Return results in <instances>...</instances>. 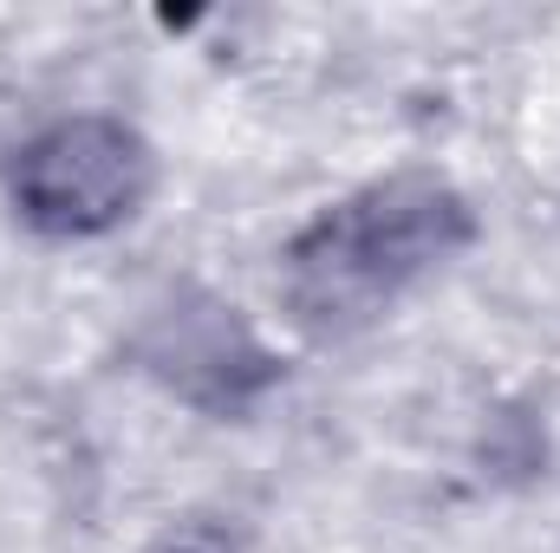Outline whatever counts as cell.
Listing matches in <instances>:
<instances>
[{
	"label": "cell",
	"instance_id": "6da1fadb",
	"mask_svg": "<svg viewBox=\"0 0 560 553\" xmlns=\"http://www.w3.org/2000/svg\"><path fill=\"white\" fill-rule=\"evenodd\" d=\"M463 242H469V209L456 189L430 176L378 183L319 215L287 248V306L313 332H352Z\"/></svg>",
	"mask_w": 560,
	"mask_h": 553
},
{
	"label": "cell",
	"instance_id": "7a4b0ae2",
	"mask_svg": "<svg viewBox=\"0 0 560 553\" xmlns=\"http://www.w3.org/2000/svg\"><path fill=\"white\" fill-rule=\"evenodd\" d=\"M150 150L112 118H72L33 138L13 163V202L46 235H98L138 215L150 196Z\"/></svg>",
	"mask_w": 560,
	"mask_h": 553
}]
</instances>
